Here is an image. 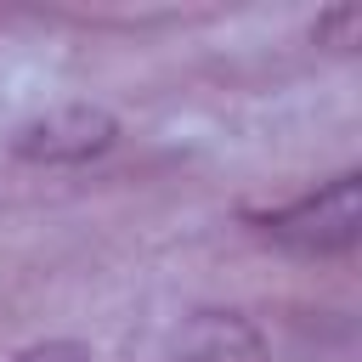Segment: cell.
Here are the masks:
<instances>
[{"mask_svg":"<svg viewBox=\"0 0 362 362\" xmlns=\"http://www.w3.org/2000/svg\"><path fill=\"white\" fill-rule=\"evenodd\" d=\"M249 221L277 249H294V255H345L362 238V175L345 170V175L322 181L317 192H305L294 204H277L266 215H249Z\"/></svg>","mask_w":362,"mask_h":362,"instance_id":"cell-1","label":"cell"},{"mask_svg":"<svg viewBox=\"0 0 362 362\" xmlns=\"http://www.w3.org/2000/svg\"><path fill=\"white\" fill-rule=\"evenodd\" d=\"M119 141V119L96 102H62L40 119H28L11 136V153L28 164H90Z\"/></svg>","mask_w":362,"mask_h":362,"instance_id":"cell-2","label":"cell"},{"mask_svg":"<svg viewBox=\"0 0 362 362\" xmlns=\"http://www.w3.org/2000/svg\"><path fill=\"white\" fill-rule=\"evenodd\" d=\"M175 362H260V339L238 317H198L187 328Z\"/></svg>","mask_w":362,"mask_h":362,"instance_id":"cell-3","label":"cell"},{"mask_svg":"<svg viewBox=\"0 0 362 362\" xmlns=\"http://www.w3.org/2000/svg\"><path fill=\"white\" fill-rule=\"evenodd\" d=\"M11 362H90V351H85L79 339H45V345H28V351H17Z\"/></svg>","mask_w":362,"mask_h":362,"instance_id":"cell-4","label":"cell"}]
</instances>
